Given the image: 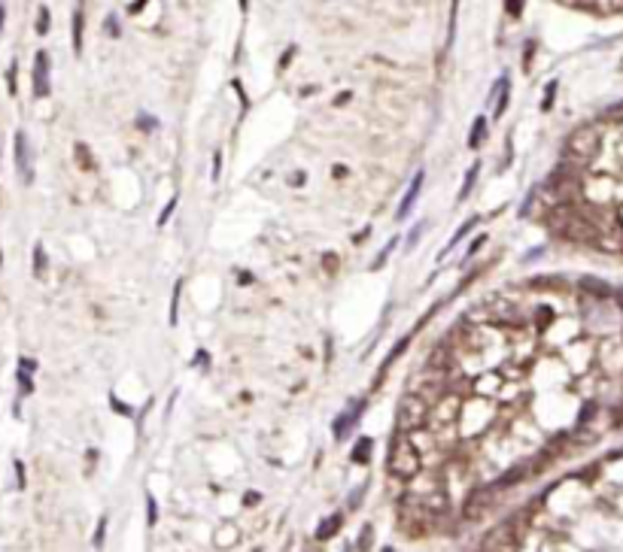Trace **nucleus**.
<instances>
[{"label": "nucleus", "mask_w": 623, "mask_h": 552, "mask_svg": "<svg viewBox=\"0 0 623 552\" xmlns=\"http://www.w3.org/2000/svg\"><path fill=\"white\" fill-rule=\"evenodd\" d=\"M389 473L395 476V480H417V476L423 473V453L417 449V443L411 440V434H402L395 431L393 437V446H389Z\"/></svg>", "instance_id": "f257e3e1"}, {"label": "nucleus", "mask_w": 623, "mask_h": 552, "mask_svg": "<svg viewBox=\"0 0 623 552\" xmlns=\"http://www.w3.org/2000/svg\"><path fill=\"white\" fill-rule=\"evenodd\" d=\"M408 395H417L423 404L435 407L444 395H450V389H447V376L429 371V367H423L413 380H408Z\"/></svg>", "instance_id": "f03ea898"}, {"label": "nucleus", "mask_w": 623, "mask_h": 552, "mask_svg": "<svg viewBox=\"0 0 623 552\" xmlns=\"http://www.w3.org/2000/svg\"><path fill=\"white\" fill-rule=\"evenodd\" d=\"M429 404H423L417 395H404L402 404H398V413H395V422H398V431L402 434H417L429 425Z\"/></svg>", "instance_id": "7ed1b4c3"}, {"label": "nucleus", "mask_w": 623, "mask_h": 552, "mask_svg": "<svg viewBox=\"0 0 623 552\" xmlns=\"http://www.w3.org/2000/svg\"><path fill=\"white\" fill-rule=\"evenodd\" d=\"M599 143H602V137H599V131H596V128H578V131H571V137L566 140V152H562V161H571V164L590 161V158L599 152Z\"/></svg>", "instance_id": "20e7f679"}, {"label": "nucleus", "mask_w": 623, "mask_h": 552, "mask_svg": "<svg viewBox=\"0 0 623 552\" xmlns=\"http://www.w3.org/2000/svg\"><path fill=\"white\" fill-rule=\"evenodd\" d=\"M462 416V398L459 395H444L435 407L429 409V425L426 428H444V425H459Z\"/></svg>", "instance_id": "39448f33"}, {"label": "nucleus", "mask_w": 623, "mask_h": 552, "mask_svg": "<svg viewBox=\"0 0 623 552\" xmlns=\"http://www.w3.org/2000/svg\"><path fill=\"white\" fill-rule=\"evenodd\" d=\"M15 170H19V177L24 186H31L34 182V155H31V143L28 137L19 131L15 133Z\"/></svg>", "instance_id": "423d86ee"}, {"label": "nucleus", "mask_w": 623, "mask_h": 552, "mask_svg": "<svg viewBox=\"0 0 623 552\" xmlns=\"http://www.w3.org/2000/svg\"><path fill=\"white\" fill-rule=\"evenodd\" d=\"M493 501H496V495L489 492V486L487 489H475L468 498H465V507H462V516L468 522H475V519H480V516L487 513L489 507H493Z\"/></svg>", "instance_id": "0eeeda50"}, {"label": "nucleus", "mask_w": 623, "mask_h": 552, "mask_svg": "<svg viewBox=\"0 0 623 552\" xmlns=\"http://www.w3.org/2000/svg\"><path fill=\"white\" fill-rule=\"evenodd\" d=\"M362 413H365V400H356V404L347 407L344 413H340L338 419H335V428H331V431H335V437H338V440H344L347 434L353 431V425L362 419Z\"/></svg>", "instance_id": "6e6552de"}, {"label": "nucleus", "mask_w": 623, "mask_h": 552, "mask_svg": "<svg viewBox=\"0 0 623 552\" xmlns=\"http://www.w3.org/2000/svg\"><path fill=\"white\" fill-rule=\"evenodd\" d=\"M578 289H581V295H587L590 300H608L614 295V289L608 286V282L596 279V276H581Z\"/></svg>", "instance_id": "1a4fd4ad"}, {"label": "nucleus", "mask_w": 623, "mask_h": 552, "mask_svg": "<svg viewBox=\"0 0 623 552\" xmlns=\"http://www.w3.org/2000/svg\"><path fill=\"white\" fill-rule=\"evenodd\" d=\"M34 97H46L49 95V55L37 52L34 55Z\"/></svg>", "instance_id": "9d476101"}, {"label": "nucleus", "mask_w": 623, "mask_h": 552, "mask_svg": "<svg viewBox=\"0 0 623 552\" xmlns=\"http://www.w3.org/2000/svg\"><path fill=\"white\" fill-rule=\"evenodd\" d=\"M423 179H426V173L423 170H417V177L411 179V188L404 191V197H402V206H398V213H395V219H408V213H411V206L417 204V197H420V191H423Z\"/></svg>", "instance_id": "9b49d317"}, {"label": "nucleus", "mask_w": 623, "mask_h": 552, "mask_svg": "<svg viewBox=\"0 0 623 552\" xmlns=\"http://www.w3.org/2000/svg\"><path fill=\"white\" fill-rule=\"evenodd\" d=\"M498 386H502V380H498L496 373H487V376H480L478 382H471V391H484V395H496Z\"/></svg>", "instance_id": "f8f14e48"}, {"label": "nucleus", "mask_w": 623, "mask_h": 552, "mask_svg": "<svg viewBox=\"0 0 623 552\" xmlns=\"http://www.w3.org/2000/svg\"><path fill=\"white\" fill-rule=\"evenodd\" d=\"M340 522H344V519H340V513L329 516V519H326V522H322L320 528H317V540H329V537H335V534L340 531Z\"/></svg>", "instance_id": "ddd939ff"}, {"label": "nucleus", "mask_w": 623, "mask_h": 552, "mask_svg": "<svg viewBox=\"0 0 623 552\" xmlns=\"http://www.w3.org/2000/svg\"><path fill=\"white\" fill-rule=\"evenodd\" d=\"M487 137V119L478 115L475 124H471V133H468V149H480V140Z\"/></svg>", "instance_id": "4468645a"}, {"label": "nucleus", "mask_w": 623, "mask_h": 552, "mask_svg": "<svg viewBox=\"0 0 623 552\" xmlns=\"http://www.w3.org/2000/svg\"><path fill=\"white\" fill-rule=\"evenodd\" d=\"M73 52H82V6L73 10Z\"/></svg>", "instance_id": "2eb2a0df"}, {"label": "nucleus", "mask_w": 623, "mask_h": 552, "mask_svg": "<svg viewBox=\"0 0 623 552\" xmlns=\"http://www.w3.org/2000/svg\"><path fill=\"white\" fill-rule=\"evenodd\" d=\"M478 170H480V164H471L468 167V173H465V182H462V188H459V200H465L471 195V188H475V179H478Z\"/></svg>", "instance_id": "dca6fc26"}, {"label": "nucleus", "mask_w": 623, "mask_h": 552, "mask_svg": "<svg viewBox=\"0 0 623 552\" xmlns=\"http://www.w3.org/2000/svg\"><path fill=\"white\" fill-rule=\"evenodd\" d=\"M371 446H374L371 437H362L359 443H356V449H353V462H362V464L368 462V458H371Z\"/></svg>", "instance_id": "f3484780"}, {"label": "nucleus", "mask_w": 623, "mask_h": 552, "mask_svg": "<svg viewBox=\"0 0 623 552\" xmlns=\"http://www.w3.org/2000/svg\"><path fill=\"white\" fill-rule=\"evenodd\" d=\"M475 225H478V216H471V219H468V222H465V225H462V228H459V231H456V234H453V237H450V243H447V249H444V252H441V255H447V252H450V249H453L456 243H459V240H462V237H465V234H468L471 228H475Z\"/></svg>", "instance_id": "a211bd4d"}, {"label": "nucleus", "mask_w": 623, "mask_h": 552, "mask_svg": "<svg viewBox=\"0 0 623 552\" xmlns=\"http://www.w3.org/2000/svg\"><path fill=\"white\" fill-rule=\"evenodd\" d=\"M408 343H411V337H402V340H398V343H395V346H393V352H389V358H386V362H384V364H380V373H386V367H389V364H393V362H395V358H398V355H402V352H404V349H408Z\"/></svg>", "instance_id": "6ab92c4d"}, {"label": "nucleus", "mask_w": 623, "mask_h": 552, "mask_svg": "<svg viewBox=\"0 0 623 552\" xmlns=\"http://www.w3.org/2000/svg\"><path fill=\"white\" fill-rule=\"evenodd\" d=\"M551 319H553L551 307H538V309H535V328H538V331H544L547 325H551Z\"/></svg>", "instance_id": "aec40b11"}, {"label": "nucleus", "mask_w": 623, "mask_h": 552, "mask_svg": "<svg viewBox=\"0 0 623 552\" xmlns=\"http://www.w3.org/2000/svg\"><path fill=\"white\" fill-rule=\"evenodd\" d=\"M180 291H182V282L173 286V300H171V325H177L180 319Z\"/></svg>", "instance_id": "412c9836"}, {"label": "nucleus", "mask_w": 623, "mask_h": 552, "mask_svg": "<svg viewBox=\"0 0 623 552\" xmlns=\"http://www.w3.org/2000/svg\"><path fill=\"white\" fill-rule=\"evenodd\" d=\"M34 273L37 276H43L46 273V252H43V246H34Z\"/></svg>", "instance_id": "4be33fe9"}, {"label": "nucleus", "mask_w": 623, "mask_h": 552, "mask_svg": "<svg viewBox=\"0 0 623 552\" xmlns=\"http://www.w3.org/2000/svg\"><path fill=\"white\" fill-rule=\"evenodd\" d=\"M371 537H374V528H371V525H365V528L359 531V540H356V546H359L362 552H368L371 549Z\"/></svg>", "instance_id": "5701e85b"}, {"label": "nucleus", "mask_w": 623, "mask_h": 552, "mask_svg": "<svg viewBox=\"0 0 623 552\" xmlns=\"http://www.w3.org/2000/svg\"><path fill=\"white\" fill-rule=\"evenodd\" d=\"M602 119H605V122H617V124H620V122H623V100H620V104H614L611 110H605Z\"/></svg>", "instance_id": "b1692460"}, {"label": "nucleus", "mask_w": 623, "mask_h": 552, "mask_svg": "<svg viewBox=\"0 0 623 552\" xmlns=\"http://www.w3.org/2000/svg\"><path fill=\"white\" fill-rule=\"evenodd\" d=\"M508 97H511V88L505 86L502 91H498V106H496V119H502V115H505V106H508Z\"/></svg>", "instance_id": "393cba45"}, {"label": "nucleus", "mask_w": 623, "mask_h": 552, "mask_svg": "<svg viewBox=\"0 0 623 552\" xmlns=\"http://www.w3.org/2000/svg\"><path fill=\"white\" fill-rule=\"evenodd\" d=\"M553 97H556V79H553V82H547L544 100H542V110H551V106H553Z\"/></svg>", "instance_id": "a878e982"}, {"label": "nucleus", "mask_w": 623, "mask_h": 552, "mask_svg": "<svg viewBox=\"0 0 623 552\" xmlns=\"http://www.w3.org/2000/svg\"><path fill=\"white\" fill-rule=\"evenodd\" d=\"M533 289H553V291H562L566 286H562V279H535Z\"/></svg>", "instance_id": "bb28decb"}, {"label": "nucleus", "mask_w": 623, "mask_h": 552, "mask_svg": "<svg viewBox=\"0 0 623 552\" xmlns=\"http://www.w3.org/2000/svg\"><path fill=\"white\" fill-rule=\"evenodd\" d=\"M395 246H398V240L393 237V240H389V243H386V249H384V252H380V255H377V261H374V270H380V267H384V261H386V258H389V252H393V249H395Z\"/></svg>", "instance_id": "cd10ccee"}, {"label": "nucleus", "mask_w": 623, "mask_h": 552, "mask_svg": "<svg viewBox=\"0 0 623 552\" xmlns=\"http://www.w3.org/2000/svg\"><path fill=\"white\" fill-rule=\"evenodd\" d=\"M146 507H149V525L159 522V504H155L152 495H146Z\"/></svg>", "instance_id": "c85d7f7f"}, {"label": "nucleus", "mask_w": 623, "mask_h": 552, "mask_svg": "<svg viewBox=\"0 0 623 552\" xmlns=\"http://www.w3.org/2000/svg\"><path fill=\"white\" fill-rule=\"evenodd\" d=\"M49 31V10L40 6V19H37V33H46Z\"/></svg>", "instance_id": "c756f323"}, {"label": "nucleus", "mask_w": 623, "mask_h": 552, "mask_svg": "<svg viewBox=\"0 0 623 552\" xmlns=\"http://www.w3.org/2000/svg\"><path fill=\"white\" fill-rule=\"evenodd\" d=\"M590 413H596V404H593V400H590V404H584V409H581V413H578V425H587Z\"/></svg>", "instance_id": "7c9ffc66"}, {"label": "nucleus", "mask_w": 623, "mask_h": 552, "mask_svg": "<svg viewBox=\"0 0 623 552\" xmlns=\"http://www.w3.org/2000/svg\"><path fill=\"white\" fill-rule=\"evenodd\" d=\"M484 243H487V234H484V237H478V240H475V243H471V246H468V252H465V258H475V255L480 252V246H484Z\"/></svg>", "instance_id": "2f4dec72"}, {"label": "nucleus", "mask_w": 623, "mask_h": 552, "mask_svg": "<svg viewBox=\"0 0 623 552\" xmlns=\"http://www.w3.org/2000/svg\"><path fill=\"white\" fill-rule=\"evenodd\" d=\"M104 534H107V516L97 522V534H95V546H104Z\"/></svg>", "instance_id": "473e14b6"}, {"label": "nucleus", "mask_w": 623, "mask_h": 552, "mask_svg": "<svg viewBox=\"0 0 623 552\" xmlns=\"http://www.w3.org/2000/svg\"><path fill=\"white\" fill-rule=\"evenodd\" d=\"M77 155H79V164H82V167H86V170H91V161H88V149H86V146H82V143L77 146Z\"/></svg>", "instance_id": "72a5a7b5"}, {"label": "nucleus", "mask_w": 623, "mask_h": 552, "mask_svg": "<svg viewBox=\"0 0 623 552\" xmlns=\"http://www.w3.org/2000/svg\"><path fill=\"white\" fill-rule=\"evenodd\" d=\"M137 122H140V128H159V122H155L152 115H146V113H140Z\"/></svg>", "instance_id": "f704fd0d"}, {"label": "nucleus", "mask_w": 623, "mask_h": 552, "mask_svg": "<svg viewBox=\"0 0 623 552\" xmlns=\"http://www.w3.org/2000/svg\"><path fill=\"white\" fill-rule=\"evenodd\" d=\"M173 206H177V197H173V200H171V204H168V206H164V210H161V216H159V225H164V222H168V219H171Z\"/></svg>", "instance_id": "c9c22d12"}, {"label": "nucleus", "mask_w": 623, "mask_h": 552, "mask_svg": "<svg viewBox=\"0 0 623 552\" xmlns=\"http://www.w3.org/2000/svg\"><path fill=\"white\" fill-rule=\"evenodd\" d=\"M505 10H508V13L514 15V19H517V15L523 13V3H520V0H511V3H505Z\"/></svg>", "instance_id": "e433bc0d"}, {"label": "nucleus", "mask_w": 623, "mask_h": 552, "mask_svg": "<svg viewBox=\"0 0 623 552\" xmlns=\"http://www.w3.org/2000/svg\"><path fill=\"white\" fill-rule=\"evenodd\" d=\"M104 28H107V31H110V37H119V28H116V15H107Z\"/></svg>", "instance_id": "4c0bfd02"}, {"label": "nucleus", "mask_w": 623, "mask_h": 552, "mask_svg": "<svg viewBox=\"0 0 623 552\" xmlns=\"http://www.w3.org/2000/svg\"><path fill=\"white\" fill-rule=\"evenodd\" d=\"M219 173H222V155L216 152L213 155V179H219Z\"/></svg>", "instance_id": "58836bf2"}, {"label": "nucleus", "mask_w": 623, "mask_h": 552, "mask_svg": "<svg viewBox=\"0 0 623 552\" xmlns=\"http://www.w3.org/2000/svg\"><path fill=\"white\" fill-rule=\"evenodd\" d=\"M423 228H426V225H417V231H413L411 237H408V246H417V243H420V237H423Z\"/></svg>", "instance_id": "ea45409f"}, {"label": "nucleus", "mask_w": 623, "mask_h": 552, "mask_svg": "<svg viewBox=\"0 0 623 552\" xmlns=\"http://www.w3.org/2000/svg\"><path fill=\"white\" fill-rule=\"evenodd\" d=\"M19 386H22V395H28V391L34 389V386H31V380H28V373H19Z\"/></svg>", "instance_id": "a19ab883"}, {"label": "nucleus", "mask_w": 623, "mask_h": 552, "mask_svg": "<svg viewBox=\"0 0 623 552\" xmlns=\"http://www.w3.org/2000/svg\"><path fill=\"white\" fill-rule=\"evenodd\" d=\"M6 79H10V91H15V64L10 67V73H6Z\"/></svg>", "instance_id": "79ce46f5"}, {"label": "nucleus", "mask_w": 623, "mask_h": 552, "mask_svg": "<svg viewBox=\"0 0 623 552\" xmlns=\"http://www.w3.org/2000/svg\"><path fill=\"white\" fill-rule=\"evenodd\" d=\"M246 504H249V507L259 504V492H249V495H246Z\"/></svg>", "instance_id": "37998d69"}, {"label": "nucleus", "mask_w": 623, "mask_h": 552, "mask_svg": "<svg viewBox=\"0 0 623 552\" xmlns=\"http://www.w3.org/2000/svg\"><path fill=\"white\" fill-rule=\"evenodd\" d=\"M350 97H353V95H350V91H344V95H340V97H335V106H340V104H347V100H350Z\"/></svg>", "instance_id": "c03bdc74"}, {"label": "nucleus", "mask_w": 623, "mask_h": 552, "mask_svg": "<svg viewBox=\"0 0 623 552\" xmlns=\"http://www.w3.org/2000/svg\"><path fill=\"white\" fill-rule=\"evenodd\" d=\"M359 498H362V489H356L353 498H350V507H359Z\"/></svg>", "instance_id": "a18cd8bd"}, {"label": "nucleus", "mask_w": 623, "mask_h": 552, "mask_svg": "<svg viewBox=\"0 0 623 552\" xmlns=\"http://www.w3.org/2000/svg\"><path fill=\"white\" fill-rule=\"evenodd\" d=\"M15 471H19V486H24V467H22V462H15Z\"/></svg>", "instance_id": "49530a36"}, {"label": "nucleus", "mask_w": 623, "mask_h": 552, "mask_svg": "<svg viewBox=\"0 0 623 552\" xmlns=\"http://www.w3.org/2000/svg\"><path fill=\"white\" fill-rule=\"evenodd\" d=\"M304 182V173H292V186H301Z\"/></svg>", "instance_id": "de8ad7c7"}, {"label": "nucleus", "mask_w": 623, "mask_h": 552, "mask_svg": "<svg viewBox=\"0 0 623 552\" xmlns=\"http://www.w3.org/2000/svg\"><path fill=\"white\" fill-rule=\"evenodd\" d=\"M326 270H335V255H326Z\"/></svg>", "instance_id": "09e8293b"}, {"label": "nucleus", "mask_w": 623, "mask_h": 552, "mask_svg": "<svg viewBox=\"0 0 623 552\" xmlns=\"http://www.w3.org/2000/svg\"><path fill=\"white\" fill-rule=\"evenodd\" d=\"M3 15H6V6H0V28H3Z\"/></svg>", "instance_id": "8fccbe9b"}, {"label": "nucleus", "mask_w": 623, "mask_h": 552, "mask_svg": "<svg viewBox=\"0 0 623 552\" xmlns=\"http://www.w3.org/2000/svg\"><path fill=\"white\" fill-rule=\"evenodd\" d=\"M384 552H393V549H389V546H386V549H384Z\"/></svg>", "instance_id": "3c124183"}]
</instances>
